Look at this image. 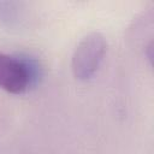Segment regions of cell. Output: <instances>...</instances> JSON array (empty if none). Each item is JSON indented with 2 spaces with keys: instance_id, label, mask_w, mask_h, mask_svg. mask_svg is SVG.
Masks as SVG:
<instances>
[{
  "instance_id": "obj_4",
  "label": "cell",
  "mask_w": 154,
  "mask_h": 154,
  "mask_svg": "<svg viewBox=\"0 0 154 154\" xmlns=\"http://www.w3.org/2000/svg\"><path fill=\"white\" fill-rule=\"evenodd\" d=\"M146 57H147L149 64L152 65V63H153V41H150L148 43V46L146 47Z\"/></svg>"
},
{
  "instance_id": "obj_1",
  "label": "cell",
  "mask_w": 154,
  "mask_h": 154,
  "mask_svg": "<svg viewBox=\"0 0 154 154\" xmlns=\"http://www.w3.org/2000/svg\"><path fill=\"white\" fill-rule=\"evenodd\" d=\"M41 76L38 61L29 54L10 55L0 52V88L11 94H22L35 85Z\"/></svg>"
},
{
  "instance_id": "obj_3",
  "label": "cell",
  "mask_w": 154,
  "mask_h": 154,
  "mask_svg": "<svg viewBox=\"0 0 154 154\" xmlns=\"http://www.w3.org/2000/svg\"><path fill=\"white\" fill-rule=\"evenodd\" d=\"M24 17L23 4L16 1H0V23L6 26L20 25Z\"/></svg>"
},
{
  "instance_id": "obj_2",
  "label": "cell",
  "mask_w": 154,
  "mask_h": 154,
  "mask_svg": "<svg viewBox=\"0 0 154 154\" xmlns=\"http://www.w3.org/2000/svg\"><path fill=\"white\" fill-rule=\"evenodd\" d=\"M106 51L107 41L102 34L93 31L85 35L72 54L71 69L73 76L79 81L89 79L100 67Z\"/></svg>"
}]
</instances>
